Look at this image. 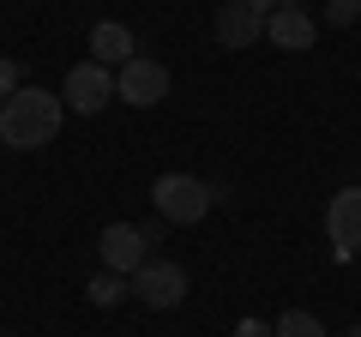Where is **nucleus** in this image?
I'll list each match as a JSON object with an SVG mask.
<instances>
[{"instance_id": "f257e3e1", "label": "nucleus", "mask_w": 361, "mask_h": 337, "mask_svg": "<svg viewBox=\"0 0 361 337\" xmlns=\"http://www.w3.org/2000/svg\"><path fill=\"white\" fill-rule=\"evenodd\" d=\"M61 121H66V103L54 91L18 85V91L0 103V145H13V151H42V145H54Z\"/></svg>"}, {"instance_id": "f03ea898", "label": "nucleus", "mask_w": 361, "mask_h": 337, "mask_svg": "<svg viewBox=\"0 0 361 337\" xmlns=\"http://www.w3.org/2000/svg\"><path fill=\"white\" fill-rule=\"evenodd\" d=\"M151 205H157V217L169 223V229H187V223H199L211 205H217V187L211 181H199V175H157L151 181Z\"/></svg>"}, {"instance_id": "7ed1b4c3", "label": "nucleus", "mask_w": 361, "mask_h": 337, "mask_svg": "<svg viewBox=\"0 0 361 337\" xmlns=\"http://www.w3.org/2000/svg\"><path fill=\"white\" fill-rule=\"evenodd\" d=\"M133 295H139L145 307L169 313V307H180V301H187V271H180L175 259H145L139 271H133Z\"/></svg>"}, {"instance_id": "20e7f679", "label": "nucleus", "mask_w": 361, "mask_h": 337, "mask_svg": "<svg viewBox=\"0 0 361 337\" xmlns=\"http://www.w3.org/2000/svg\"><path fill=\"white\" fill-rule=\"evenodd\" d=\"M61 103L73 109V115H97V109H109V103H115V73L97 66V61H78L73 73H66V85H61Z\"/></svg>"}, {"instance_id": "39448f33", "label": "nucleus", "mask_w": 361, "mask_h": 337, "mask_svg": "<svg viewBox=\"0 0 361 337\" xmlns=\"http://www.w3.org/2000/svg\"><path fill=\"white\" fill-rule=\"evenodd\" d=\"M115 97H121V103H133V109H157L169 97V66L133 54V61L115 73Z\"/></svg>"}, {"instance_id": "423d86ee", "label": "nucleus", "mask_w": 361, "mask_h": 337, "mask_svg": "<svg viewBox=\"0 0 361 337\" xmlns=\"http://www.w3.org/2000/svg\"><path fill=\"white\" fill-rule=\"evenodd\" d=\"M97 253H103V271H115V277H133L151 253H145V235L133 229V223H109L103 235H97Z\"/></svg>"}, {"instance_id": "0eeeda50", "label": "nucleus", "mask_w": 361, "mask_h": 337, "mask_svg": "<svg viewBox=\"0 0 361 337\" xmlns=\"http://www.w3.org/2000/svg\"><path fill=\"white\" fill-rule=\"evenodd\" d=\"M265 6L259 0H229V6H217V42L223 49H253L259 37H265Z\"/></svg>"}, {"instance_id": "6e6552de", "label": "nucleus", "mask_w": 361, "mask_h": 337, "mask_svg": "<svg viewBox=\"0 0 361 337\" xmlns=\"http://www.w3.org/2000/svg\"><path fill=\"white\" fill-rule=\"evenodd\" d=\"M325 235L337 241V253H361V187H343V193H331V205H325Z\"/></svg>"}, {"instance_id": "1a4fd4ad", "label": "nucleus", "mask_w": 361, "mask_h": 337, "mask_svg": "<svg viewBox=\"0 0 361 337\" xmlns=\"http://www.w3.org/2000/svg\"><path fill=\"white\" fill-rule=\"evenodd\" d=\"M265 42H271V49L301 54V49H313V42H319V25H313L307 6H277V13L265 18Z\"/></svg>"}, {"instance_id": "9d476101", "label": "nucleus", "mask_w": 361, "mask_h": 337, "mask_svg": "<svg viewBox=\"0 0 361 337\" xmlns=\"http://www.w3.org/2000/svg\"><path fill=\"white\" fill-rule=\"evenodd\" d=\"M133 49H139V42H133V30L115 25V18H103V25L90 30V61H97V66H127Z\"/></svg>"}, {"instance_id": "9b49d317", "label": "nucleus", "mask_w": 361, "mask_h": 337, "mask_svg": "<svg viewBox=\"0 0 361 337\" xmlns=\"http://www.w3.org/2000/svg\"><path fill=\"white\" fill-rule=\"evenodd\" d=\"M85 295L97 301V307H121V301L133 295V277H115V271H97V277H90V283H85Z\"/></svg>"}, {"instance_id": "f8f14e48", "label": "nucleus", "mask_w": 361, "mask_h": 337, "mask_svg": "<svg viewBox=\"0 0 361 337\" xmlns=\"http://www.w3.org/2000/svg\"><path fill=\"white\" fill-rule=\"evenodd\" d=\"M277 337H325V325L313 319L307 307H289L283 319H277Z\"/></svg>"}, {"instance_id": "ddd939ff", "label": "nucleus", "mask_w": 361, "mask_h": 337, "mask_svg": "<svg viewBox=\"0 0 361 337\" xmlns=\"http://www.w3.org/2000/svg\"><path fill=\"white\" fill-rule=\"evenodd\" d=\"M355 18H361V6H355V0H325V25H331V30L355 25Z\"/></svg>"}, {"instance_id": "4468645a", "label": "nucleus", "mask_w": 361, "mask_h": 337, "mask_svg": "<svg viewBox=\"0 0 361 337\" xmlns=\"http://www.w3.org/2000/svg\"><path fill=\"white\" fill-rule=\"evenodd\" d=\"M235 337H277V325H265V319H241V325H235Z\"/></svg>"}, {"instance_id": "2eb2a0df", "label": "nucleus", "mask_w": 361, "mask_h": 337, "mask_svg": "<svg viewBox=\"0 0 361 337\" xmlns=\"http://www.w3.org/2000/svg\"><path fill=\"white\" fill-rule=\"evenodd\" d=\"M13 91H18V66H13V61H0V103H6Z\"/></svg>"}, {"instance_id": "dca6fc26", "label": "nucleus", "mask_w": 361, "mask_h": 337, "mask_svg": "<svg viewBox=\"0 0 361 337\" xmlns=\"http://www.w3.org/2000/svg\"><path fill=\"white\" fill-rule=\"evenodd\" d=\"M259 6H265V13H277V6H307V0H259Z\"/></svg>"}, {"instance_id": "f3484780", "label": "nucleus", "mask_w": 361, "mask_h": 337, "mask_svg": "<svg viewBox=\"0 0 361 337\" xmlns=\"http://www.w3.org/2000/svg\"><path fill=\"white\" fill-rule=\"evenodd\" d=\"M337 337H361V319H355V325H349V331H337Z\"/></svg>"}, {"instance_id": "a211bd4d", "label": "nucleus", "mask_w": 361, "mask_h": 337, "mask_svg": "<svg viewBox=\"0 0 361 337\" xmlns=\"http://www.w3.org/2000/svg\"><path fill=\"white\" fill-rule=\"evenodd\" d=\"M355 6H361V0H355Z\"/></svg>"}]
</instances>
